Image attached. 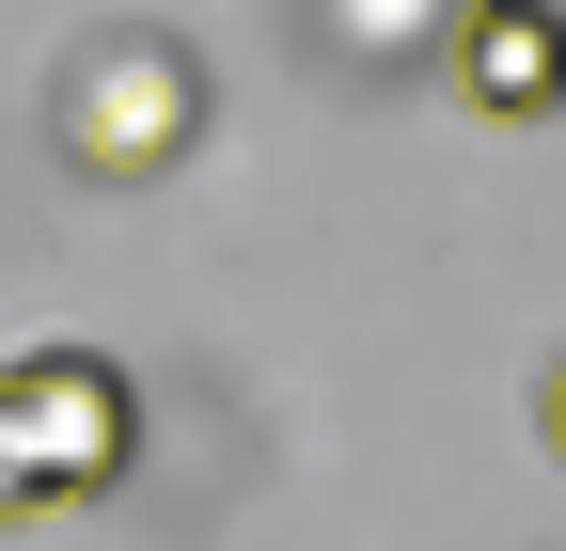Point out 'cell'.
<instances>
[{"label":"cell","mask_w":566,"mask_h":551,"mask_svg":"<svg viewBox=\"0 0 566 551\" xmlns=\"http://www.w3.org/2000/svg\"><path fill=\"white\" fill-rule=\"evenodd\" d=\"M17 505H32V489H17V457H0V520H17Z\"/></svg>","instance_id":"cell-5"},{"label":"cell","mask_w":566,"mask_h":551,"mask_svg":"<svg viewBox=\"0 0 566 551\" xmlns=\"http://www.w3.org/2000/svg\"><path fill=\"white\" fill-rule=\"evenodd\" d=\"M126 441H142V394H126L95 347H17V363H0V457H17V489H32V505L111 489Z\"/></svg>","instance_id":"cell-2"},{"label":"cell","mask_w":566,"mask_h":551,"mask_svg":"<svg viewBox=\"0 0 566 551\" xmlns=\"http://www.w3.org/2000/svg\"><path fill=\"white\" fill-rule=\"evenodd\" d=\"M441 80L488 126H551L566 111V0H441Z\"/></svg>","instance_id":"cell-3"},{"label":"cell","mask_w":566,"mask_h":551,"mask_svg":"<svg viewBox=\"0 0 566 551\" xmlns=\"http://www.w3.org/2000/svg\"><path fill=\"white\" fill-rule=\"evenodd\" d=\"M535 426H551V457H566V347L535 363Z\"/></svg>","instance_id":"cell-4"},{"label":"cell","mask_w":566,"mask_h":551,"mask_svg":"<svg viewBox=\"0 0 566 551\" xmlns=\"http://www.w3.org/2000/svg\"><path fill=\"white\" fill-rule=\"evenodd\" d=\"M48 143L80 158L95 189H142V174H174L205 143V63L174 32H95L80 63L48 80Z\"/></svg>","instance_id":"cell-1"}]
</instances>
